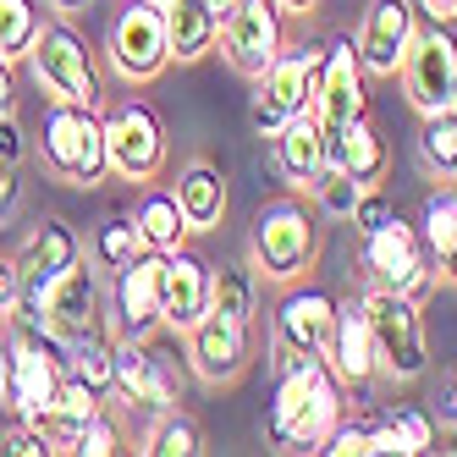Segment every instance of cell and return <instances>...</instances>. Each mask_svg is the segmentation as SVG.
<instances>
[{"instance_id": "ffe728a7", "label": "cell", "mask_w": 457, "mask_h": 457, "mask_svg": "<svg viewBox=\"0 0 457 457\" xmlns=\"http://www.w3.org/2000/svg\"><path fill=\"white\" fill-rule=\"evenodd\" d=\"M325 364H331V375L342 386H353V391H364L370 380H380V358H375V331H370L364 298L337 303V325H331V342H325Z\"/></svg>"}, {"instance_id": "7402d4cb", "label": "cell", "mask_w": 457, "mask_h": 457, "mask_svg": "<svg viewBox=\"0 0 457 457\" xmlns=\"http://www.w3.org/2000/svg\"><path fill=\"white\" fill-rule=\"evenodd\" d=\"M270 144H276V166L287 171L292 187H309V193H314V187L325 182V171H331V166H325V127H320L314 111L292 116Z\"/></svg>"}, {"instance_id": "603a6c76", "label": "cell", "mask_w": 457, "mask_h": 457, "mask_svg": "<svg viewBox=\"0 0 457 457\" xmlns=\"http://www.w3.org/2000/svg\"><path fill=\"white\" fill-rule=\"evenodd\" d=\"M171 193H177V210L187 220V232H215L226 220V177H220V166H210V160H187L177 171Z\"/></svg>"}, {"instance_id": "ab89813d", "label": "cell", "mask_w": 457, "mask_h": 457, "mask_svg": "<svg viewBox=\"0 0 457 457\" xmlns=\"http://www.w3.org/2000/svg\"><path fill=\"white\" fill-rule=\"evenodd\" d=\"M391 215H397V204H391L380 187H364V199H358V210H353V226H358V237H364V232H375V226H386Z\"/></svg>"}, {"instance_id": "74e56055", "label": "cell", "mask_w": 457, "mask_h": 457, "mask_svg": "<svg viewBox=\"0 0 457 457\" xmlns=\"http://www.w3.org/2000/svg\"><path fill=\"white\" fill-rule=\"evenodd\" d=\"M325 457H370V424H353L347 413L337 419V430L325 436V446H320Z\"/></svg>"}, {"instance_id": "8992f818", "label": "cell", "mask_w": 457, "mask_h": 457, "mask_svg": "<svg viewBox=\"0 0 457 457\" xmlns=\"http://www.w3.org/2000/svg\"><path fill=\"white\" fill-rule=\"evenodd\" d=\"M403 88H408V105L419 116L430 111H457V28L446 22H419L408 55L397 67Z\"/></svg>"}, {"instance_id": "5b68a950", "label": "cell", "mask_w": 457, "mask_h": 457, "mask_svg": "<svg viewBox=\"0 0 457 457\" xmlns=\"http://www.w3.org/2000/svg\"><path fill=\"white\" fill-rule=\"evenodd\" d=\"M28 67H34V78L50 100L100 105V67H94V50L72 22H45L34 50H28Z\"/></svg>"}, {"instance_id": "30bf717a", "label": "cell", "mask_w": 457, "mask_h": 457, "mask_svg": "<svg viewBox=\"0 0 457 457\" xmlns=\"http://www.w3.org/2000/svg\"><path fill=\"white\" fill-rule=\"evenodd\" d=\"M83 259V243H78V232L61 215H45L34 232H28V243H22V253H17V276H22V292H17V309L6 314V320H45L39 314V303H45V287L61 276V270H72Z\"/></svg>"}, {"instance_id": "ac0fdd59", "label": "cell", "mask_w": 457, "mask_h": 457, "mask_svg": "<svg viewBox=\"0 0 457 457\" xmlns=\"http://www.w3.org/2000/svg\"><path fill=\"white\" fill-rule=\"evenodd\" d=\"M210 287H215L210 259H199L193 248L166 253V265H160V325L193 331V325L210 314Z\"/></svg>"}, {"instance_id": "681fc988", "label": "cell", "mask_w": 457, "mask_h": 457, "mask_svg": "<svg viewBox=\"0 0 457 457\" xmlns=\"http://www.w3.org/2000/svg\"><path fill=\"white\" fill-rule=\"evenodd\" d=\"M210 6H215V12H220V22H226V17H232V12L243 6V0H210Z\"/></svg>"}, {"instance_id": "f907efd6", "label": "cell", "mask_w": 457, "mask_h": 457, "mask_svg": "<svg viewBox=\"0 0 457 457\" xmlns=\"http://www.w3.org/2000/svg\"><path fill=\"white\" fill-rule=\"evenodd\" d=\"M0 403H6V347H0Z\"/></svg>"}, {"instance_id": "83f0119b", "label": "cell", "mask_w": 457, "mask_h": 457, "mask_svg": "<svg viewBox=\"0 0 457 457\" xmlns=\"http://www.w3.org/2000/svg\"><path fill=\"white\" fill-rule=\"evenodd\" d=\"M133 220H138V237H144L149 253H177L193 237L187 220H182V210H177V193H160V187H149L144 199H138Z\"/></svg>"}, {"instance_id": "4dcf8cb0", "label": "cell", "mask_w": 457, "mask_h": 457, "mask_svg": "<svg viewBox=\"0 0 457 457\" xmlns=\"http://www.w3.org/2000/svg\"><path fill=\"white\" fill-rule=\"evenodd\" d=\"M419 160H424V171H430V177L457 182V111L419 116Z\"/></svg>"}, {"instance_id": "2e32d148", "label": "cell", "mask_w": 457, "mask_h": 457, "mask_svg": "<svg viewBox=\"0 0 457 457\" xmlns=\"http://www.w3.org/2000/svg\"><path fill=\"white\" fill-rule=\"evenodd\" d=\"M413 28H419V6H413V0H370L364 17H358V34H353L358 61H364L370 78H397Z\"/></svg>"}, {"instance_id": "cb8c5ba5", "label": "cell", "mask_w": 457, "mask_h": 457, "mask_svg": "<svg viewBox=\"0 0 457 457\" xmlns=\"http://www.w3.org/2000/svg\"><path fill=\"white\" fill-rule=\"evenodd\" d=\"M166 39L177 67H193L220 45V12L210 0H166Z\"/></svg>"}, {"instance_id": "f1b7e54d", "label": "cell", "mask_w": 457, "mask_h": 457, "mask_svg": "<svg viewBox=\"0 0 457 457\" xmlns=\"http://www.w3.org/2000/svg\"><path fill=\"white\" fill-rule=\"evenodd\" d=\"M61 370H67L72 380H83L88 391L111 397V391H116V337H111V331H94V337L67 342V358H61Z\"/></svg>"}, {"instance_id": "277c9868", "label": "cell", "mask_w": 457, "mask_h": 457, "mask_svg": "<svg viewBox=\"0 0 457 457\" xmlns=\"http://www.w3.org/2000/svg\"><path fill=\"white\" fill-rule=\"evenodd\" d=\"M320 67H325V45H287L270 67H265L259 94H253V111H248V121H253L259 138H276L292 116L314 111Z\"/></svg>"}, {"instance_id": "b9f144b4", "label": "cell", "mask_w": 457, "mask_h": 457, "mask_svg": "<svg viewBox=\"0 0 457 457\" xmlns=\"http://www.w3.org/2000/svg\"><path fill=\"white\" fill-rule=\"evenodd\" d=\"M17 292H22V276H17V259L0 253V314L17 309Z\"/></svg>"}, {"instance_id": "e575fe53", "label": "cell", "mask_w": 457, "mask_h": 457, "mask_svg": "<svg viewBox=\"0 0 457 457\" xmlns=\"http://www.w3.org/2000/svg\"><path fill=\"white\" fill-rule=\"evenodd\" d=\"M144 253V237H138V220L133 215H111L100 232H94V265L100 270H121L127 259Z\"/></svg>"}, {"instance_id": "816d5d0a", "label": "cell", "mask_w": 457, "mask_h": 457, "mask_svg": "<svg viewBox=\"0 0 457 457\" xmlns=\"http://www.w3.org/2000/svg\"><path fill=\"white\" fill-rule=\"evenodd\" d=\"M154 6H166V0H154Z\"/></svg>"}, {"instance_id": "c3c4849f", "label": "cell", "mask_w": 457, "mask_h": 457, "mask_svg": "<svg viewBox=\"0 0 457 457\" xmlns=\"http://www.w3.org/2000/svg\"><path fill=\"white\" fill-rule=\"evenodd\" d=\"M50 6H55V12H88L94 0H50Z\"/></svg>"}, {"instance_id": "d590c367", "label": "cell", "mask_w": 457, "mask_h": 457, "mask_svg": "<svg viewBox=\"0 0 457 457\" xmlns=\"http://www.w3.org/2000/svg\"><path fill=\"white\" fill-rule=\"evenodd\" d=\"M314 199H320V210L331 215V220H353L358 199H364V182H353L342 171H325V182L314 187Z\"/></svg>"}, {"instance_id": "8d00e7d4", "label": "cell", "mask_w": 457, "mask_h": 457, "mask_svg": "<svg viewBox=\"0 0 457 457\" xmlns=\"http://www.w3.org/2000/svg\"><path fill=\"white\" fill-rule=\"evenodd\" d=\"M72 452L78 457H111V452H121V424L100 408L83 430H78V441H72Z\"/></svg>"}, {"instance_id": "9a60e30c", "label": "cell", "mask_w": 457, "mask_h": 457, "mask_svg": "<svg viewBox=\"0 0 457 457\" xmlns=\"http://www.w3.org/2000/svg\"><path fill=\"white\" fill-rule=\"evenodd\" d=\"M45 325L61 337V342H78V337H94L105 331V287L83 259L72 270H61L50 287H45V303H39Z\"/></svg>"}, {"instance_id": "484cf974", "label": "cell", "mask_w": 457, "mask_h": 457, "mask_svg": "<svg viewBox=\"0 0 457 457\" xmlns=\"http://www.w3.org/2000/svg\"><path fill=\"white\" fill-rule=\"evenodd\" d=\"M100 403H105L100 391H88L83 380H72V375H67V380H61V391H55V403H50L34 424H39V430L55 441V452H72L78 430H83V424H88L94 413H100Z\"/></svg>"}, {"instance_id": "44dd1931", "label": "cell", "mask_w": 457, "mask_h": 457, "mask_svg": "<svg viewBox=\"0 0 457 457\" xmlns=\"http://www.w3.org/2000/svg\"><path fill=\"white\" fill-rule=\"evenodd\" d=\"M325 166L342 171V177H353V182H364V187H380L386 182V171H391V144L380 138V127L370 121V111L353 116L342 133L325 138Z\"/></svg>"}, {"instance_id": "5bb4252c", "label": "cell", "mask_w": 457, "mask_h": 457, "mask_svg": "<svg viewBox=\"0 0 457 457\" xmlns=\"http://www.w3.org/2000/svg\"><path fill=\"white\" fill-rule=\"evenodd\" d=\"M187 337V370L193 380H204V386H232L243 370H248V358H253V325L243 320H226V314H204Z\"/></svg>"}, {"instance_id": "bcb514c9", "label": "cell", "mask_w": 457, "mask_h": 457, "mask_svg": "<svg viewBox=\"0 0 457 457\" xmlns=\"http://www.w3.org/2000/svg\"><path fill=\"white\" fill-rule=\"evenodd\" d=\"M436 270H441V281H452V287H457V248H452V253L441 259V265H436Z\"/></svg>"}, {"instance_id": "e0dca14e", "label": "cell", "mask_w": 457, "mask_h": 457, "mask_svg": "<svg viewBox=\"0 0 457 457\" xmlns=\"http://www.w3.org/2000/svg\"><path fill=\"white\" fill-rule=\"evenodd\" d=\"M116 397L133 413H166V408H177L171 364L149 347V337H116Z\"/></svg>"}, {"instance_id": "60d3db41", "label": "cell", "mask_w": 457, "mask_h": 457, "mask_svg": "<svg viewBox=\"0 0 457 457\" xmlns=\"http://www.w3.org/2000/svg\"><path fill=\"white\" fill-rule=\"evenodd\" d=\"M22 154H28V138H22V121H17V111H6V116H0V166H17Z\"/></svg>"}, {"instance_id": "8fae6325", "label": "cell", "mask_w": 457, "mask_h": 457, "mask_svg": "<svg viewBox=\"0 0 457 457\" xmlns=\"http://www.w3.org/2000/svg\"><path fill=\"white\" fill-rule=\"evenodd\" d=\"M160 265H166V253L144 248L121 270H111V287H105L111 337H154L160 331Z\"/></svg>"}, {"instance_id": "7a4b0ae2", "label": "cell", "mask_w": 457, "mask_h": 457, "mask_svg": "<svg viewBox=\"0 0 457 457\" xmlns=\"http://www.w3.org/2000/svg\"><path fill=\"white\" fill-rule=\"evenodd\" d=\"M248 259H253V270L265 281H276V287L303 281L314 270V259H320V226H314L309 204L270 199L248 226Z\"/></svg>"}, {"instance_id": "f6af8a7d", "label": "cell", "mask_w": 457, "mask_h": 457, "mask_svg": "<svg viewBox=\"0 0 457 457\" xmlns=\"http://www.w3.org/2000/svg\"><path fill=\"white\" fill-rule=\"evenodd\" d=\"M17 105V83H12V61H0V116Z\"/></svg>"}, {"instance_id": "836d02e7", "label": "cell", "mask_w": 457, "mask_h": 457, "mask_svg": "<svg viewBox=\"0 0 457 457\" xmlns=\"http://www.w3.org/2000/svg\"><path fill=\"white\" fill-rule=\"evenodd\" d=\"M419 237H424V248L436 253V265L457 248V187L452 182H441L430 199H424V215H419Z\"/></svg>"}, {"instance_id": "3957f363", "label": "cell", "mask_w": 457, "mask_h": 457, "mask_svg": "<svg viewBox=\"0 0 457 457\" xmlns=\"http://www.w3.org/2000/svg\"><path fill=\"white\" fill-rule=\"evenodd\" d=\"M364 314H370L375 358H380L386 380H419L424 370H430V337H424L419 298L391 292V287H370L364 292Z\"/></svg>"}, {"instance_id": "d4e9b609", "label": "cell", "mask_w": 457, "mask_h": 457, "mask_svg": "<svg viewBox=\"0 0 457 457\" xmlns=\"http://www.w3.org/2000/svg\"><path fill=\"white\" fill-rule=\"evenodd\" d=\"M342 391H347V386H342L331 370H325V375H320V386L309 391V403L292 413L287 436H281L276 446H292V452H320V446H325V436H331V430H337V419H342Z\"/></svg>"}, {"instance_id": "6da1fadb", "label": "cell", "mask_w": 457, "mask_h": 457, "mask_svg": "<svg viewBox=\"0 0 457 457\" xmlns=\"http://www.w3.org/2000/svg\"><path fill=\"white\" fill-rule=\"evenodd\" d=\"M39 154L45 171L72 182V187H94L111 177V154H105V116L94 105H67L50 100L45 121H39Z\"/></svg>"}, {"instance_id": "4fadbf2b", "label": "cell", "mask_w": 457, "mask_h": 457, "mask_svg": "<svg viewBox=\"0 0 457 457\" xmlns=\"http://www.w3.org/2000/svg\"><path fill=\"white\" fill-rule=\"evenodd\" d=\"M364 111H370V72H364V61H358L353 34H342V39L325 45L314 116H320V127H325V138H331V133H342L353 116H364Z\"/></svg>"}, {"instance_id": "7c38bea8", "label": "cell", "mask_w": 457, "mask_h": 457, "mask_svg": "<svg viewBox=\"0 0 457 457\" xmlns=\"http://www.w3.org/2000/svg\"><path fill=\"white\" fill-rule=\"evenodd\" d=\"M220 50L243 78H265V67L287 50V12L276 0H243V6L220 22Z\"/></svg>"}, {"instance_id": "d6986e66", "label": "cell", "mask_w": 457, "mask_h": 457, "mask_svg": "<svg viewBox=\"0 0 457 457\" xmlns=\"http://www.w3.org/2000/svg\"><path fill=\"white\" fill-rule=\"evenodd\" d=\"M331 325H337V298L325 287H303L292 281L287 298L276 303V342L292 353H309L325 358V342H331Z\"/></svg>"}, {"instance_id": "52a82bcc", "label": "cell", "mask_w": 457, "mask_h": 457, "mask_svg": "<svg viewBox=\"0 0 457 457\" xmlns=\"http://www.w3.org/2000/svg\"><path fill=\"white\" fill-rule=\"evenodd\" d=\"M364 276H370V287H391V292H408V298H424L436 287V253L424 248L419 226L391 215L386 226L364 232Z\"/></svg>"}, {"instance_id": "7dc6e473", "label": "cell", "mask_w": 457, "mask_h": 457, "mask_svg": "<svg viewBox=\"0 0 457 457\" xmlns=\"http://www.w3.org/2000/svg\"><path fill=\"white\" fill-rule=\"evenodd\" d=\"M276 6H281V12H298V17H303V12H314V6H320V0H276Z\"/></svg>"}, {"instance_id": "1f68e13d", "label": "cell", "mask_w": 457, "mask_h": 457, "mask_svg": "<svg viewBox=\"0 0 457 457\" xmlns=\"http://www.w3.org/2000/svg\"><path fill=\"white\" fill-rule=\"evenodd\" d=\"M45 28V6L39 0H0V61H28V50H34Z\"/></svg>"}, {"instance_id": "ba28073f", "label": "cell", "mask_w": 457, "mask_h": 457, "mask_svg": "<svg viewBox=\"0 0 457 457\" xmlns=\"http://www.w3.org/2000/svg\"><path fill=\"white\" fill-rule=\"evenodd\" d=\"M105 55L121 83H154L171 67V39H166V6L154 0H127L111 22Z\"/></svg>"}, {"instance_id": "ee69618b", "label": "cell", "mask_w": 457, "mask_h": 457, "mask_svg": "<svg viewBox=\"0 0 457 457\" xmlns=\"http://www.w3.org/2000/svg\"><path fill=\"white\" fill-rule=\"evenodd\" d=\"M17 193H22L17 166H0V215H12V210H17Z\"/></svg>"}, {"instance_id": "f35d334b", "label": "cell", "mask_w": 457, "mask_h": 457, "mask_svg": "<svg viewBox=\"0 0 457 457\" xmlns=\"http://www.w3.org/2000/svg\"><path fill=\"white\" fill-rule=\"evenodd\" d=\"M0 446H6L12 457H50V452H55V441L39 430L34 419H17L12 430H6V441H0Z\"/></svg>"}, {"instance_id": "4316f807", "label": "cell", "mask_w": 457, "mask_h": 457, "mask_svg": "<svg viewBox=\"0 0 457 457\" xmlns=\"http://www.w3.org/2000/svg\"><path fill=\"white\" fill-rule=\"evenodd\" d=\"M436 446V419L424 408H397L370 424V457H419Z\"/></svg>"}, {"instance_id": "d6a6232c", "label": "cell", "mask_w": 457, "mask_h": 457, "mask_svg": "<svg viewBox=\"0 0 457 457\" xmlns=\"http://www.w3.org/2000/svg\"><path fill=\"white\" fill-rule=\"evenodd\" d=\"M138 452H149V457H193V452H204V430L187 413L166 408V413H154V424L144 430Z\"/></svg>"}, {"instance_id": "9c48e42d", "label": "cell", "mask_w": 457, "mask_h": 457, "mask_svg": "<svg viewBox=\"0 0 457 457\" xmlns=\"http://www.w3.org/2000/svg\"><path fill=\"white\" fill-rule=\"evenodd\" d=\"M105 154L121 182H154L166 171L171 144H166V121L154 116V105L121 100L116 111H105Z\"/></svg>"}, {"instance_id": "f546056e", "label": "cell", "mask_w": 457, "mask_h": 457, "mask_svg": "<svg viewBox=\"0 0 457 457\" xmlns=\"http://www.w3.org/2000/svg\"><path fill=\"white\" fill-rule=\"evenodd\" d=\"M210 309L226 314V320L253 325V314H259V270H253V265H215Z\"/></svg>"}, {"instance_id": "7bdbcfd3", "label": "cell", "mask_w": 457, "mask_h": 457, "mask_svg": "<svg viewBox=\"0 0 457 457\" xmlns=\"http://www.w3.org/2000/svg\"><path fill=\"white\" fill-rule=\"evenodd\" d=\"M413 6L424 12V22H446V28H457V0H413Z\"/></svg>"}]
</instances>
